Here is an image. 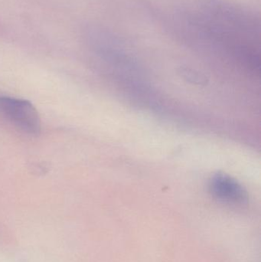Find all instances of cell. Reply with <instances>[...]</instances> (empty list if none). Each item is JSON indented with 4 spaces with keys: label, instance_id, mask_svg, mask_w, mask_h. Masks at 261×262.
<instances>
[{
    "label": "cell",
    "instance_id": "obj_1",
    "mask_svg": "<svg viewBox=\"0 0 261 262\" xmlns=\"http://www.w3.org/2000/svg\"><path fill=\"white\" fill-rule=\"evenodd\" d=\"M0 115L29 135L37 136L41 132V118L29 101L0 95Z\"/></svg>",
    "mask_w": 261,
    "mask_h": 262
},
{
    "label": "cell",
    "instance_id": "obj_2",
    "mask_svg": "<svg viewBox=\"0 0 261 262\" xmlns=\"http://www.w3.org/2000/svg\"><path fill=\"white\" fill-rule=\"evenodd\" d=\"M210 189L216 198L225 203L244 204L248 201V194L242 186L224 174H218L213 177Z\"/></svg>",
    "mask_w": 261,
    "mask_h": 262
}]
</instances>
